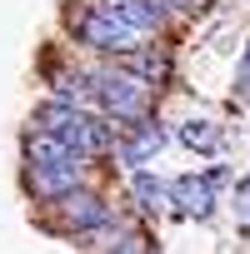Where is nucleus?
I'll return each mask as SVG.
<instances>
[{"label": "nucleus", "mask_w": 250, "mask_h": 254, "mask_svg": "<svg viewBox=\"0 0 250 254\" xmlns=\"http://www.w3.org/2000/svg\"><path fill=\"white\" fill-rule=\"evenodd\" d=\"M95 100L115 120H140L145 115V80L125 75V70H105V75H95Z\"/></svg>", "instance_id": "nucleus-1"}, {"label": "nucleus", "mask_w": 250, "mask_h": 254, "mask_svg": "<svg viewBox=\"0 0 250 254\" xmlns=\"http://www.w3.org/2000/svg\"><path fill=\"white\" fill-rule=\"evenodd\" d=\"M80 35H85V45L110 50V55H130V50H140V30H135V25H125V20H115V15H105L100 5L85 10Z\"/></svg>", "instance_id": "nucleus-2"}, {"label": "nucleus", "mask_w": 250, "mask_h": 254, "mask_svg": "<svg viewBox=\"0 0 250 254\" xmlns=\"http://www.w3.org/2000/svg\"><path fill=\"white\" fill-rule=\"evenodd\" d=\"M170 199H175V214H185V219H205L210 209H215V185H210V175H185V180H175L170 185Z\"/></svg>", "instance_id": "nucleus-3"}, {"label": "nucleus", "mask_w": 250, "mask_h": 254, "mask_svg": "<svg viewBox=\"0 0 250 254\" xmlns=\"http://www.w3.org/2000/svg\"><path fill=\"white\" fill-rule=\"evenodd\" d=\"M125 125H130V140L120 145V160L130 165V170H135V165H145V160H155V155H160V145H165V130H160V125H150L145 115H140V120H125Z\"/></svg>", "instance_id": "nucleus-4"}, {"label": "nucleus", "mask_w": 250, "mask_h": 254, "mask_svg": "<svg viewBox=\"0 0 250 254\" xmlns=\"http://www.w3.org/2000/svg\"><path fill=\"white\" fill-rule=\"evenodd\" d=\"M60 219H65L70 229H100V224L110 219V209H105V199H95V194H85V190H65V194H60Z\"/></svg>", "instance_id": "nucleus-5"}, {"label": "nucleus", "mask_w": 250, "mask_h": 254, "mask_svg": "<svg viewBox=\"0 0 250 254\" xmlns=\"http://www.w3.org/2000/svg\"><path fill=\"white\" fill-rule=\"evenodd\" d=\"M80 165H30V190L40 199H60L65 190H75Z\"/></svg>", "instance_id": "nucleus-6"}, {"label": "nucleus", "mask_w": 250, "mask_h": 254, "mask_svg": "<svg viewBox=\"0 0 250 254\" xmlns=\"http://www.w3.org/2000/svg\"><path fill=\"white\" fill-rule=\"evenodd\" d=\"M100 10L115 15V20H125V25H135L140 35L160 25V5H155V0H100Z\"/></svg>", "instance_id": "nucleus-7"}, {"label": "nucleus", "mask_w": 250, "mask_h": 254, "mask_svg": "<svg viewBox=\"0 0 250 254\" xmlns=\"http://www.w3.org/2000/svg\"><path fill=\"white\" fill-rule=\"evenodd\" d=\"M25 155H30V165H80V155L60 135H50V130H35L30 145H25Z\"/></svg>", "instance_id": "nucleus-8"}, {"label": "nucleus", "mask_w": 250, "mask_h": 254, "mask_svg": "<svg viewBox=\"0 0 250 254\" xmlns=\"http://www.w3.org/2000/svg\"><path fill=\"white\" fill-rule=\"evenodd\" d=\"M55 100H65V105H95V75H60L55 80Z\"/></svg>", "instance_id": "nucleus-9"}, {"label": "nucleus", "mask_w": 250, "mask_h": 254, "mask_svg": "<svg viewBox=\"0 0 250 254\" xmlns=\"http://www.w3.org/2000/svg\"><path fill=\"white\" fill-rule=\"evenodd\" d=\"M135 199H140V209H165L170 185H165V180H155V175H145V170L135 165Z\"/></svg>", "instance_id": "nucleus-10"}, {"label": "nucleus", "mask_w": 250, "mask_h": 254, "mask_svg": "<svg viewBox=\"0 0 250 254\" xmlns=\"http://www.w3.org/2000/svg\"><path fill=\"white\" fill-rule=\"evenodd\" d=\"M180 140L190 145V150H215V140H220V130L205 120V115H195V120H185L180 125Z\"/></svg>", "instance_id": "nucleus-11"}, {"label": "nucleus", "mask_w": 250, "mask_h": 254, "mask_svg": "<svg viewBox=\"0 0 250 254\" xmlns=\"http://www.w3.org/2000/svg\"><path fill=\"white\" fill-rule=\"evenodd\" d=\"M130 55H135V50H130ZM135 70L145 75V85H150V80L160 85V75H165V60H160V55H135Z\"/></svg>", "instance_id": "nucleus-12"}, {"label": "nucleus", "mask_w": 250, "mask_h": 254, "mask_svg": "<svg viewBox=\"0 0 250 254\" xmlns=\"http://www.w3.org/2000/svg\"><path fill=\"white\" fill-rule=\"evenodd\" d=\"M235 209H240V219H250V185L240 190V204H235Z\"/></svg>", "instance_id": "nucleus-13"}, {"label": "nucleus", "mask_w": 250, "mask_h": 254, "mask_svg": "<svg viewBox=\"0 0 250 254\" xmlns=\"http://www.w3.org/2000/svg\"><path fill=\"white\" fill-rule=\"evenodd\" d=\"M170 5H195V0H170Z\"/></svg>", "instance_id": "nucleus-14"}]
</instances>
